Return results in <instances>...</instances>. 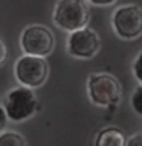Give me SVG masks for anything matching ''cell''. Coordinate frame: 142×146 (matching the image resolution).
Returning a JSON list of instances; mask_svg holds the SVG:
<instances>
[{
	"label": "cell",
	"instance_id": "1",
	"mask_svg": "<svg viewBox=\"0 0 142 146\" xmlns=\"http://www.w3.org/2000/svg\"><path fill=\"white\" fill-rule=\"evenodd\" d=\"M52 19L60 29L73 33L87 28L90 9L86 0H57Z\"/></svg>",
	"mask_w": 142,
	"mask_h": 146
},
{
	"label": "cell",
	"instance_id": "2",
	"mask_svg": "<svg viewBox=\"0 0 142 146\" xmlns=\"http://www.w3.org/2000/svg\"><path fill=\"white\" fill-rule=\"evenodd\" d=\"M87 96L93 105L110 108L121 102L122 88L116 77L107 72L92 74L87 80Z\"/></svg>",
	"mask_w": 142,
	"mask_h": 146
},
{
	"label": "cell",
	"instance_id": "3",
	"mask_svg": "<svg viewBox=\"0 0 142 146\" xmlns=\"http://www.w3.org/2000/svg\"><path fill=\"white\" fill-rule=\"evenodd\" d=\"M3 109L6 112L8 120L22 123L38 111V102L32 89H27L25 86H17L6 94Z\"/></svg>",
	"mask_w": 142,
	"mask_h": 146
},
{
	"label": "cell",
	"instance_id": "4",
	"mask_svg": "<svg viewBox=\"0 0 142 146\" xmlns=\"http://www.w3.org/2000/svg\"><path fill=\"white\" fill-rule=\"evenodd\" d=\"M20 48L25 56L46 58L55 48V37L47 26L31 25L20 35Z\"/></svg>",
	"mask_w": 142,
	"mask_h": 146
},
{
	"label": "cell",
	"instance_id": "5",
	"mask_svg": "<svg viewBox=\"0 0 142 146\" xmlns=\"http://www.w3.org/2000/svg\"><path fill=\"white\" fill-rule=\"evenodd\" d=\"M112 28L122 40H135L142 35V8L121 5L112 14Z\"/></svg>",
	"mask_w": 142,
	"mask_h": 146
},
{
	"label": "cell",
	"instance_id": "6",
	"mask_svg": "<svg viewBox=\"0 0 142 146\" xmlns=\"http://www.w3.org/2000/svg\"><path fill=\"white\" fill-rule=\"evenodd\" d=\"M15 80L27 89H35L44 85L49 76L47 62L41 57L22 56L14 65Z\"/></svg>",
	"mask_w": 142,
	"mask_h": 146
},
{
	"label": "cell",
	"instance_id": "7",
	"mask_svg": "<svg viewBox=\"0 0 142 146\" xmlns=\"http://www.w3.org/2000/svg\"><path fill=\"white\" fill-rule=\"evenodd\" d=\"M101 48L99 35L90 28H82L73 33H69L66 49L67 54L80 60H89L95 57Z\"/></svg>",
	"mask_w": 142,
	"mask_h": 146
},
{
	"label": "cell",
	"instance_id": "8",
	"mask_svg": "<svg viewBox=\"0 0 142 146\" xmlns=\"http://www.w3.org/2000/svg\"><path fill=\"white\" fill-rule=\"evenodd\" d=\"M125 141L127 139L121 129L115 128V126H109L96 135L95 146H125Z\"/></svg>",
	"mask_w": 142,
	"mask_h": 146
},
{
	"label": "cell",
	"instance_id": "9",
	"mask_svg": "<svg viewBox=\"0 0 142 146\" xmlns=\"http://www.w3.org/2000/svg\"><path fill=\"white\" fill-rule=\"evenodd\" d=\"M0 146H27L22 134L15 131H2L0 132Z\"/></svg>",
	"mask_w": 142,
	"mask_h": 146
},
{
	"label": "cell",
	"instance_id": "10",
	"mask_svg": "<svg viewBox=\"0 0 142 146\" xmlns=\"http://www.w3.org/2000/svg\"><path fill=\"white\" fill-rule=\"evenodd\" d=\"M132 108L137 115L142 117V85H139L135 91H133V94H132Z\"/></svg>",
	"mask_w": 142,
	"mask_h": 146
},
{
	"label": "cell",
	"instance_id": "11",
	"mask_svg": "<svg viewBox=\"0 0 142 146\" xmlns=\"http://www.w3.org/2000/svg\"><path fill=\"white\" fill-rule=\"evenodd\" d=\"M133 76L142 85V51L137 54L135 62H133Z\"/></svg>",
	"mask_w": 142,
	"mask_h": 146
},
{
	"label": "cell",
	"instance_id": "12",
	"mask_svg": "<svg viewBox=\"0 0 142 146\" xmlns=\"http://www.w3.org/2000/svg\"><path fill=\"white\" fill-rule=\"evenodd\" d=\"M125 146H142V134H135L125 141Z\"/></svg>",
	"mask_w": 142,
	"mask_h": 146
},
{
	"label": "cell",
	"instance_id": "13",
	"mask_svg": "<svg viewBox=\"0 0 142 146\" xmlns=\"http://www.w3.org/2000/svg\"><path fill=\"white\" fill-rule=\"evenodd\" d=\"M6 58H8V51H6V46L3 40L0 38V66H3L6 63Z\"/></svg>",
	"mask_w": 142,
	"mask_h": 146
},
{
	"label": "cell",
	"instance_id": "14",
	"mask_svg": "<svg viewBox=\"0 0 142 146\" xmlns=\"http://www.w3.org/2000/svg\"><path fill=\"white\" fill-rule=\"evenodd\" d=\"M8 123V117H6V112L3 109V106H0V132L5 131V126Z\"/></svg>",
	"mask_w": 142,
	"mask_h": 146
},
{
	"label": "cell",
	"instance_id": "15",
	"mask_svg": "<svg viewBox=\"0 0 142 146\" xmlns=\"http://www.w3.org/2000/svg\"><path fill=\"white\" fill-rule=\"evenodd\" d=\"M89 3H92L95 6H110L116 2V0H87Z\"/></svg>",
	"mask_w": 142,
	"mask_h": 146
}]
</instances>
